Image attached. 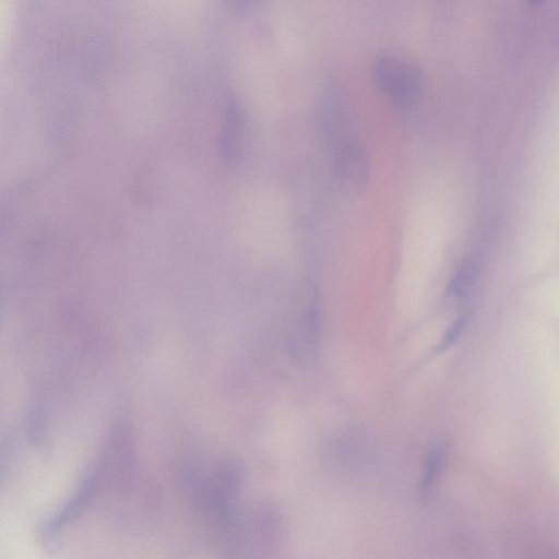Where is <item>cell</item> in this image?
<instances>
[{"label": "cell", "instance_id": "6da1fadb", "mask_svg": "<svg viewBox=\"0 0 559 559\" xmlns=\"http://www.w3.org/2000/svg\"><path fill=\"white\" fill-rule=\"evenodd\" d=\"M371 75L376 86L396 108L407 110L418 103L421 72L406 58L393 52L380 53L372 62Z\"/></svg>", "mask_w": 559, "mask_h": 559}, {"label": "cell", "instance_id": "7a4b0ae2", "mask_svg": "<svg viewBox=\"0 0 559 559\" xmlns=\"http://www.w3.org/2000/svg\"><path fill=\"white\" fill-rule=\"evenodd\" d=\"M319 333V311L316 289L304 285L294 305L290 320L289 342L295 354L309 358L316 349Z\"/></svg>", "mask_w": 559, "mask_h": 559}, {"label": "cell", "instance_id": "3957f363", "mask_svg": "<svg viewBox=\"0 0 559 559\" xmlns=\"http://www.w3.org/2000/svg\"><path fill=\"white\" fill-rule=\"evenodd\" d=\"M332 169L337 186L346 193H359L369 177V160L365 150L347 141L334 152Z\"/></svg>", "mask_w": 559, "mask_h": 559}, {"label": "cell", "instance_id": "277c9868", "mask_svg": "<svg viewBox=\"0 0 559 559\" xmlns=\"http://www.w3.org/2000/svg\"><path fill=\"white\" fill-rule=\"evenodd\" d=\"M243 134V116L237 104L227 110L221 139L222 154L226 160H234L241 147Z\"/></svg>", "mask_w": 559, "mask_h": 559}, {"label": "cell", "instance_id": "5b68a950", "mask_svg": "<svg viewBox=\"0 0 559 559\" xmlns=\"http://www.w3.org/2000/svg\"><path fill=\"white\" fill-rule=\"evenodd\" d=\"M443 463V452L435 447L429 450L425 457L423 475L420 479V490L427 491L435 484Z\"/></svg>", "mask_w": 559, "mask_h": 559}, {"label": "cell", "instance_id": "8992f818", "mask_svg": "<svg viewBox=\"0 0 559 559\" xmlns=\"http://www.w3.org/2000/svg\"><path fill=\"white\" fill-rule=\"evenodd\" d=\"M473 283V267L471 263H464L455 273L449 285V294L460 298L467 294Z\"/></svg>", "mask_w": 559, "mask_h": 559}, {"label": "cell", "instance_id": "52a82bcc", "mask_svg": "<svg viewBox=\"0 0 559 559\" xmlns=\"http://www.w3.org/2000/svg\"><path fill=\"white\" fill-rule=\"evenodd\" d=\"M465 322H466V318L461 317L452 323V325L445 332L440 344L438 345V350L445 349L447 347H449L451 344H453L459 338V336L461 335V332L464 329Z\"/></svg>", "mask_w": 559, "mask_h": 559}, {"label": "cell", "instance_id": "ba28073f", "mask_svg": "<svg viewBox=\"0 0 559 559\" xmlns=\"http://www.w3.org/2000/svg\"><path fill=\"white\" fill-rule=\"evenodd\" d=\"M234 8L238 10H247L255 2V0H230Z\"/></svg>", "mask_w": 559, "mask_h": 559}, {"label": "cell", "instance_id": "9c48e42d", "mask_svg": "<svg viewBox=\"0 0 559 559\" xmlns=\"http://www.w3.org/2000/svg\"><path fill=\"white\" fill-rule=\"evenodd\" d=\"M532 5L542 3L544 0H527Z\"/></svg>", "mask_w": 559, "mask_h": 559}]
</instances>
